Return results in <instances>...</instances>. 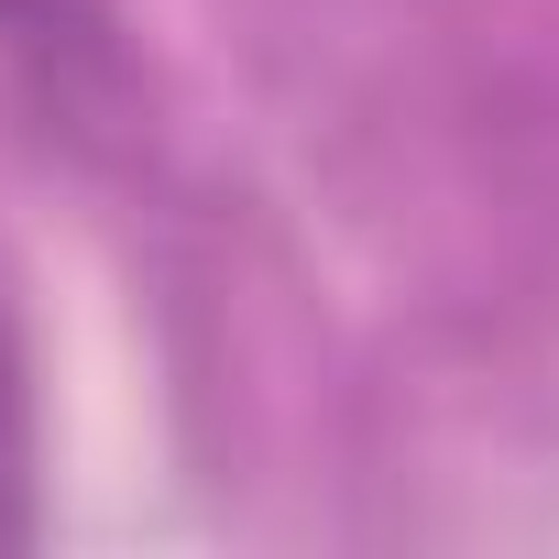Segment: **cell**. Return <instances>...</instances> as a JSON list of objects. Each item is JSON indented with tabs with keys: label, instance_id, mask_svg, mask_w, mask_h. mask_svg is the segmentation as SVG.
<instances>
[{
	"label": "cell",
	"instance_id": "1",
	"mask_svg": "<svg viewBox=\"0 0 559 559\" xmlns=\"http://www.w3.org/2000/svg\"><path fill=\"white\" fill-rule=\"evenodd\" d=\"M34 537V417H23V362L0 341V548Z\"/></svg>",
	"mask_w": 559,
	"mask_h": 559
}]
</instances>
